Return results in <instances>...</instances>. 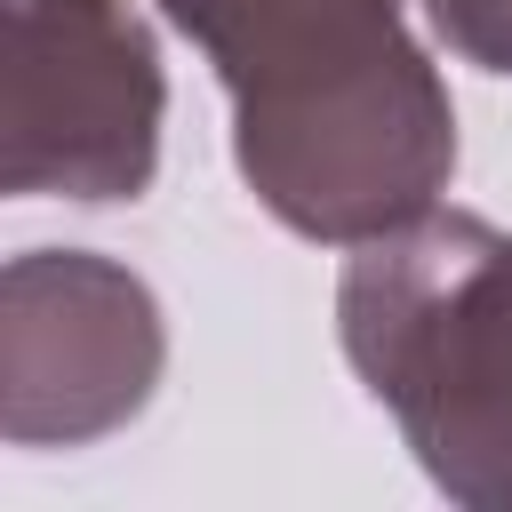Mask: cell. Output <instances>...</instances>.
I'll return each mask as SVG.
<instances>
[{"mask_svg": "<svg viewBox=\"0 0 512 512\" xmlns=\"http://www.w3.org/2000/svg\"><path fill=\"white\" fill-rule=\"evenodd\" d=\"M232 96L248 192L304 240L360 248L440 208L456 104L400 0H160Z\"/></svg>", "mask_w": 512, "mask_h": 512, "instance_id": "6da1fadb", "label": "cell"}, {"mask_svg": "<svg viewBox=\"0 0 512 512\" xmlns=\"http://www.w3.org/2000/svg\"><path fill=\"white\" fill-rule=\"evenodd\" d=\"M424 16L440 24V40L464 64L512 80V0H424Z\"/></svg>", "mask_w": 512, "mask_h": 512, "instance_id": "5b68a950", "label": "cell"}, {"mask_svg": "<svg viewBox=\"0 0 512 512\" xmlns=\"http://www.w3.org/2000/svg\"><path fill=\"white\" fill-rule=\"evenodd\" d=\"M336 336L424 480L464 512H512V232L424 208L352 248Z\"/></svg>", "mask_w": 512, "mask_h": 512, "instance_id": "7a4b0ae2", "label": "cell"}, {"mask_svg": "<svg viewBox=\"0 0 512 512\" xmlns=\"http://www.w3.org/2000/svg\"><path fill=\"white\" fill-rule=\"evenodd\" d=\"M168 368L160 296L96 248H32L0 272L8 448H88L144 416Z\"/></svg>", "mask_w": 512, "mask_h": 512, "instance_id": "277c9868", "label": "cell"}, {"mask_svg": "<svg viewBox=\"0 0 512 512\" xmlns=\"http://www.w3.org/2000/svg\"><path fill=\"white\" fill-rule=\"evenodd\" d=\"M160 48L128 0H8L0 192L136 200L160 168Z\"/></svg>", "mask_w": 512, "mask_h": 512, "instance_id": "3957f363", "label": "cell"}]
</instances>
